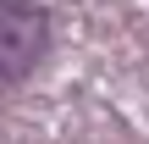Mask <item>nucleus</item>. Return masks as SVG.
Wrapping results in <instances>:
<instances>
[{
  "label": "nucleus",
  "mask_w": 149,
  "mask_h": 144,
  "mask_svg": "<svg viewBox=\"0 0 149 144\" xmlns=\"http://www.w3.org/2000/svg\"><path fill=\"white\" fill-rule=\"evenodd\" d=\"M44 50H50V17H44V6H28V0L0 6V89H17L39 67Z\"/></svg>",
  "instance_id": "obj_1"
}]
</instances>
